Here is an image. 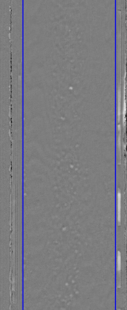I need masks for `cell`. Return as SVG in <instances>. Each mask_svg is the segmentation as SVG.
Masks as SVG:
<instances>
[{
  "label": "cell",
  "mask_w": 127,
  "mask_h": 310,
  "mask_svg": "<svg viewBox=\"0 0 127 310\" xmlns=\"http://www.w3.org/2000/svg\"><path fill=\"white\" fill-rule=\"evenodd\" d=\"M121 253L119 251L117 252V287H121Z\"/></svg>",
  "instance_id": "cell-1"
},
{
  "label": "cell",
  "mask_w": 127,
  "mask_h": 310,
  "mask_svg": "<svg viewBox=\"0 0 127 310\" xmlns=\"http://www.w3.org/2000/svg\"><path fill=\"white\" fill-rule=\"evenodd\" d=\"M117 221L119 225L121 224V194L119 190L117 193Z\"/></svg>",
  "instance_id": "cell-2"
}]
</instances>
